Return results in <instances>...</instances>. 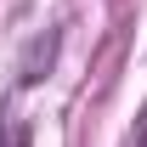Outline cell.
Segmentation results:
<instances>
[{"label":"cell","mask_w":147,"mask_h":147,"mask_svg":"<svg viewBox=\"0 0 147 147\" xmlns=\"http://www.w3.org/2000/svg\"><path fill=\"white\" fill-rule=\"evenodd\" d=\"M0 147H28V125L23 119H6L0 125Z\"/></svg>","instance_id":"cell-1"}]
</instances>
